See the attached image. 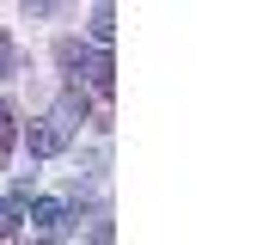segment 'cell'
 Instances as JSON below:
<instances>
[{
    "mask_svg": "<svg viewBox=\"0 0 263 245\" xmlns=\"http://www.w3.org/2000/svg\"><path fill=\"white\" fill-rule=\"evenodd\" d=\"M55 61L67 67V92L92 86L98 98H110V86H117L110 74H117V67H110V56H104V49H80V43L67 37V43H55Z\"/></svg>",
    "mask_w": 263,
    "mask_h": 245,
    "instance_id": "cell-1",
    "label": "cell"
},
{
    "mask_svg": "<svg viewBox=\"0 0 263 245\" xmlns=\"http://www.w3.org/2000/svg\"><path fill=\"white\" fill-rule=\"evenodd\" d=\"M25 215H31V227H37V233H43L49 245L62 239L67 227H73V215H67V202H55V196H31V208H25Z\"/></svg>",
    "mask_w": 263,
    "mask_h": 245,
    "instance_id": "cell-2",
    "label": "cell"
},
{
    "mask_svg": "<svg viewBox=\"0 0 263 245\" xmlns=\"http://www.w3.org/2000/svg\"><path fill=\"white\" fill-rule=\"evenodd\" d=\"M67 141H73V129H67V122L55 117V111L31 122V153H37V160H55V153H62Z\"/></svg>",
    "mask_w": 263,
    "mask_h": 245,
    "instance_id": "cell-3",
    "label": "cell"
},
{
    "mask_svg": "<svg viewBox=\"0 0 263 245\" xmlns=\"http://www.w3.org/2000/svg\"><path fill=\"white\" fill-rule=\"evenodd\" d=\"M25 208H31V184H18V190L0 202V239H12V233L25 227Z\"/></svg>",
    "mask_w": 263,
    "mask_h": 245,
    "instance_id": "cell-4",
    "label": "cell"
},
{
    "mask_svg": "<svg viewBox=\"0 0 263 245\" xmlns=\"http://www.w3.org/2000/svg\"><path fill=\"white\" fill-rule=\"evenodd\" d=\"M92 37H98V43L117 37V12H110V6H92Z\"/></svg>",
    "mask_w": 263,
    "mask_h": 245,
    "instance_id": "cell-5",
    "label": "cell"
},
{
    "mask_svg": "<svg viewBox=\"0 0 263 245\" xmlns=\"http://www.w3.org/2000/svg\"><path fill=\"white\" fill-rule=\"evenodd\" d=\"M6 153H12V111H6V98H0V166H6Z\"/></svg>",
    "mask_w": 263,
    "mask_h": 245,
    "instance_id": "cell-6",
    "label": "cell"
},
{
    "mask_svg": "<svg viewBox=\"0 0 263 245\" xmlns=\"http://www.w3.org/2000/svg\"><path fill=\"white\" fill-rule=\"evenodd\" d=\"M12 67H18V49H12V37L0 31V74H12Z\"/></svg>",
    "mask_w": 263,
    "mask_h": 245,
    "instance_id": "cell-7",
    "label": "cell"
},
{
    "mask_svg": "<svg viewBox=\"0 0 263 245\" xmlns=\"http://www.w3.org/2000/svg\"><path fill=\"white\" fill-rule=\"evenodd\" d=\"M92 245H117V233H110V221H92Z\"/></svg>",
    "mask_w": 263,
    "mask_h": 245,
    "instance_id": "cell-8",
    "label": "cell"
}]
</instances>
